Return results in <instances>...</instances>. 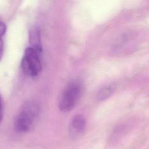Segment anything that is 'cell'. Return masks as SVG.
Wrapping results in <instances>:
<instances>
[{"instance_id": "6da1fadb", "label": "cell", "mask_w": 149, "mask_h": 149, "mask_svg": "<svg viewBox=\"0 0 149 149\" xmlns=\"http://www.w3.org/2000/svg\"><path fill=\"white\" fill-rule=\"evenodd\" d=\"M39 112V106L36 102L33 101L24 102L15 118V130L19 133L28 132L38 117Z\"/></svg>"}, {"instance_id": "7a4b0ae2", "label": "cell", "mask_w": 149, "mask_h": 149, "mask_svg": "<svg viewBox=\"0 0 149 149\" xmlns=\"http://www.w3.org/2000/svg\"><path fill=\"white\" fill-rule=\"evenodd\" d=\"M41 47H29L26 48L23 57L21 67L23 72L31 77L37 76L41 70L40 54Z\"/></svg>"}, {"instance_id": "3957f363", "label": "cell", "mask_w": 149, "mask_h": 149, "mask_svg": "<svg viewBox=\"0 0 149 149\" xmlns=\"http://www.w3.org/2000/svg\"><path fill=\"white\" fill-rule=\"evenodd\" d=\"M82 91V86L78 81L68 84L63 90L59 98L58 107L62 112L71 111L79 101Z\"/></svg>"}, {"instance_id": "277c9868", "label": "cell", "mask_w": 149, "mask_h": 149, "mask_svg": "<svg viewBox=\"0 0 149 149\" xmlns=\"http://www.w3.org/2000/svg\"><path fill=\"white\" fill-rule=\"evenodd\" d=\"M86 127V119L84 117L80 114L74 116L69 124V131L70 135L76 136L82 133Z\"/></svg>"}, {"instance_id": "5b68a950", "label": "cell", "mask_w": 149, "mask_h": 149, "mask_svg": "<svg viewBox=\"0 0 149 149\" xmlns=\"http://www.w3.org/2000/svg\"><path fill=\"white\" fill-rule=\"evenodd\" d=\"M115 86L112 84L106 85L100 90L97 94V99L99 101H104L109 98L115 90Z\"/></svg>"}, {"instance_id": "8992f818", "label": "cell", "mask_w": 149, "mask_h": 149, "mask_svg": "<svg viewBox=\"0 0 149 149\" xmlns=\"http://www.w3.org/2000/svg\"><path fill=\"white\" fill-rule=\"evenodd\" d=\"M40 32L37 29H33L30 33V40L31 47H41L40 44Z\"/></svg>"}, {"instance_id": "52a82bcc", "label": "cell", "mask_w": 149, "mask_h": 149, "mask_svg": "<svg viewBox=\"0 0 149 149\" xmlns=\"http://www.w3.org/2000/svg\"><path fill=\"white\" fill-rule=\"evenodd\" d=\"M5 31H6L5 24L2 22H1V37H2L3 34L5 33Z\"/></svg>"}]
</instances>
